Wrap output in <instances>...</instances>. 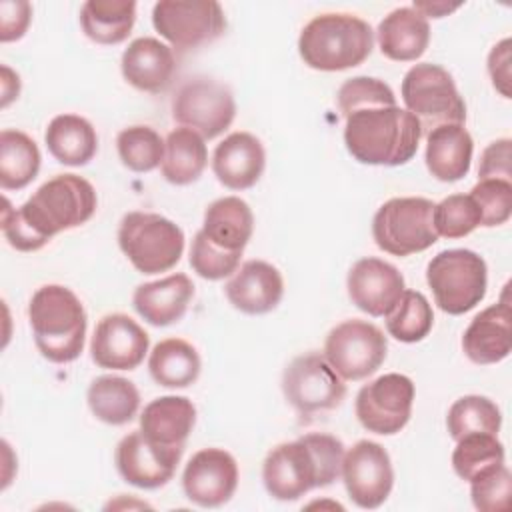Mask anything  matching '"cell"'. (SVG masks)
<instances>
[{
  "label": "cell",
  "instance_id": "cell-1",
  "mask_svg": "<svg viewBox=\"0 0 512 512\" xmlns=\"http://www.w3.org/2000/svg\"><path fill=\"white\" fill-rule=\"evenodd\" d=\"M98 206L94 186L76 174H58L46 180L20 208L4 198L2 234L20 252L46 246L56 234L86 224Z\"/></svg>",
  "mask_w": 512,
  "mask_h": 512
},
{
  "label": "cell",
  "instance_id": "cell-2",
  "mask_svg": "<svg viewBox=\"0 0 512 512\" xmlns=\"http://www.w3.org/2000/svg\"><path fill=\"white\" fill-rule=\"evenodd\" d=\"M344 444L326 432H308L274 446L262 462L266 492L280 502L302 498L314 488L330 486L342 470Z\"/></svg>",
  "mask_w": 512,
  "mask_h": 512
},
{
  "label": "cell",
  "instance_id": "cell-3",
  "mask_svg": "<svg viewBox=\"0 0 512 512\" xmlns=\"http://www.w3.org/2000/svg\"><path fill=\"white\" fill-rule=\"evenodd\" d=\"M422 138L420 122L398 104L356 110L346 116L348 154L368 166H402L410 162Z\"/></svg>",
  "mask_w": 512,
  "mask_h": 512
},
{
  "label": "cell",
  "instance_id": "cell-4",
  "mask_svg": "<svg viewBox=\"0 0 512 512\" xmlns=\"http://www.w3.org/2000/svg\"><path fill=\"white\" fill-rule=\"evenodd\" d=\"M28 320L38 352L54 364L74 362L86 340V310L62 284L40 286L28 302Z\"/></svg>",
  "mask_w": 512,
  "mask_h": 512
},
{
  "label": "cell",
  "instance_id": "cell-5",
  "mask_svg": "<svg viewBox=\"0 0 512 512\" xmlns=\"http://www.w3.org/2000/svg\"><path fill=\"white\" fill-rule=\"evenodd\" d=\"M374 48L370 24L354 14L326 12L314 16L298 36L304 64L320 72H340L360 66Z\"/></svg>",
  "mask_w": 512,
  "mask_h": 512
},
{
  "label": "cell",
  "instance_id": "cell-6",
  "mask_svg": "<svg viewBox=\"0 0 512 512\" xmlns=\"http://www.w3.org/2000/svg\"><path fill=\"white\" fill-rule=\"evenodd\" d=\"M118 246L138 272L160 274L180 262L184 232L162 214L134 210L120 220Z\"/></svg>",
  "mask_w": 512,
  "mask_h": 512
},
{
  "label": "cell",
  "instance_id": "cell-7",
  "mask_svg": "<svg viewBox=\"0 0 512 512\" xmlns=\"http://www.w3.org/2000/svg\"><path fill=\"white\" fill-rule=\"evenodd\" d=\"M426 282L436 306L460 316L476 308L488 288V268L480 254L468 248H450L438 252L426 266Z\"/></svg>",
  "mask_w": 512,
  "mask_h": 512
},
{
  "label": "cell",
  "instance_id": "cell-8",
  "mask_svg": "<svg viewBox=\"0 0 512 512\" xmlns=\"http://www.w3.org/2000/svg\"><path fill=\"white\" fill-rule=\"evenodd\" d=\"M406 110L420 122L422 136L444 124H464L466 104L452 74L440 64H414L402 78Z\"/></svg>",
  "mask_w": 512,
  "mask_h": 512
},
{
  "label": "cell",
  "instance_id": "cell-9",
  "mask_svg": "<svg viewBox=\"0 0 512 512\" xmlns=\"http://www.w3.org/2000/svg\"><path fill=\"white\" fill-rule=\"evenodd\" d=\"M434 202L422 196L386 200L372 218L376 246L392 256H410L438 242L434 228Z\"/></svg>",
  "mask_w": 512,
  "mask_h": 512
},
{
  "label": "cell",
  "instance_id": "cell-10",
  "mask_svg": "<svg viewBox=\"0 0 512 512\" xmlns=\"http://www.w3.org/2000/svg\"><path fill=\"white\" fill-rule=\"evenodd\" d=\"M388 340L368 322L350 318L336 324L324 340V358L342 380H364L386 360Z\"/></svg>",
  "mask_w": 512,
  "mask_h": 512
},
{
  "label": "cell",
  "instance_id": "cell-11",
  "mask_svg": "<svg viewBox=\"0 0 512 512\" xmlns=\"http://www.w3.org/2000/svg\"><path fill=\"white\" fill-rule=\"evenodd\" d=\"M154 30L178 50L210 44L226 32V16L214 0H160L152 8Z\"/></svg>",
  "mask_w": 512,
  "mask_h": 512
},
{
  "label": "cell",
  "instance_id": "cell-12",
  "mask_svg": "<svg viewBox=\"0 0 512 512\" xmlns=\"http://www.w3.org/2000/svg\"><path fill=\"white\" fill-rule=\"evenodd\" d=\"M236 116L232 90L222 82L196 76L184 82L172 98V118L204 140H212L230 128Z\"/></svg>",
  "mask_w": 512,
  "mask_h": 512
},
{
  "label": "cell",
  "instance_id": "cell-13",
  "mask_svg": "<svg viewBox=\"0 0 512 512\" xmlns=\"http://www.w3.org/2000/svg\"><path fill=\"white\" fill-rule=\"evenodd\" d=\"M282 392L298 414L310 416L338 408L346 396V384L324 354L308 352L296 356L284 368Z\"/></svg>",
  "mask_w": 512,
  "mask_h": 512
},
{
  "label": "cell",
  "instance_id": "cell-14",
  "mask_svg": "<svg viewBox=\"0 0 512 512\" xmlns=\"http://www.w3.org/2000/svg\"><path fill=\"white\" fill-rule=\"evenodd\" d=\"M412 404L414 382L404 374L388 372L358 390L354 410L362 428L380 436H392L408 424Z\"/></svg>",
  "mask_w": 512,
  "mask_h": 512
},
{
  "label": "cell",
  "instance_id": "cell-15",
  "mask_svg": "<svg viewBox=\"0 0 512 512\" xmlns=\"http://www.w3.org/2000/svg\"><path fill=\"white\" fill-rule=\"evenodd\" d=\"M340 476L348 498L364 510L380 508L394 486L390 454L374 440H358L344 452Z\"/></svg>",
  "mask_w": 512,
  "mask_h": 512
},
{
  "label": "cell",
  "instance_id": "cell-16",
  "mask_svg": "<svg viewBox=\"0 0 512 512\" xmlns=\"http://www.w3.org/2000/svg\"><path fill=\"white\" fill-rule=\"evenodd\" d=\"M238 488L236 458L224 448H202L182 472L184 496L200 508L224 506Z\"/></svg>",
  "mask_w": 512,
  "mask_h": 512
},
{
  "label": "cell",
  "instance_id": "cell-17",
  "mask_svg": "<svg viewBox=\"0 0 512 512\" xmlns=\"http://www.w3.org/2000/svg\"><path fill=\"white\" fill-rule=\"evenodd\" d=\"M182 454L184 450L158 446L134 430L118 442L114 462L124 482L142 490H156L172 480Z\"/></svg>",
  "mask_w": 512,
  "mask_h": 512
},
{
  "label": "cell",
  "instance_id": "cell-18",
  "mask_svg": "<svg viewBox=\"0 0 512 512\" xmlns=\"http://www.w3.org/2000/svg\"><path fill=\"white\" fill-rule=\"evenodd\" d=\"M150 338L128 314L112 312L98 320L92 340V362L106 370H134L144 362Z\"/></svg>",
  "mask_w": 512,
  "mask_h": 512
},
{
  "label": "cell",
  "instance_id": "cell-19",
  "mask_svg": "<svg viewBox=\"0 0 512 512\" xmlns=\"http://www.w3.org/2000/svg\"><path fill=\"white\" fill-rule=\"evenodd\" d=\"M352 304L368 316H386L406 290L402 272L380 258L368 256L352 264L346 276Z\"/></svg>",
  "mask_w": 512,
  "mask_h": 512
},
{
  "label": "cell",
  "instance_id": "cell-20",
  "mask_svg": "<svg viewBox=\"0 0 512 512\" xmlns=\"http://www.w3.org/2000/svg\"><path fill=\"white\" fill-rule=\"evenodd\" d=\"M228 302L250 316L272 312L284 296V278L266 260H248L230 276L224 286Z\"/></svg>",
  "mask_w": 512,
  "mask_h": 512
},
{
  "label": "cell",
  "instance_id": "cell-21",
  "mask_svg": "<svg viewBox=\"0 0 512 512\" xmlns=\"http://www.w3.org/2000/svg\"><path fill=\"white\" fill-rule=\"evenodd\" d=\"M120 70L124 80L140 92H164L176 74V58L168 44L152 36L136 38L122 52Z\"/></svg>",
  "mask_w": 512,
  "mask_h": 512
},
{
  "label": "cell",
  "instance_id": "cell-22",
  "mask_svg": "<svg viewBox=\"0 0 512 512\" xmlns=\"http://www.w3.org/2000/svg\"><path fill=\"white\" fill-rule=\"evenodd\" d=\"M266 168L262 142L250 132L228 134L212 154V172L230 190L252 188Z\"/></svg>",
  "mask_w": 512,
  "mask_h": 512
},
{
  "label": "cell",
  "instance_id": "cell-23",
  "mask_svg": "<svg viewBox=\"0 0 512 512\" xmlns=\"http://www.w3.org/2000/svg\"><path fill=\"white\" fill-rule=\"evenodd\" d=\"M462 350L474 364H498L512 350V310L498 302L478 312L462 334Z\"/></svg>",
  "mask_w": 512,
  "mask_h": 512
},
{
  "label": "cell",
  "instance_id": "cell-24",
  "mask_svg": "<svg viewBox=\"0 0 512 512\" xmlns=\"http://www.w3.org/2000/svg\"><path fill=\"white\" fill-rule=\"evenodd\" d=\"M192 296V280L186 274L176 272L166 278L140 284L132 294V306L148 324L160 328L182 320Z\"/></svg>",
  "mask_w": 512,
  "mask_h": 512
},
{
  "label": "cell",
  "instance_id": "cell-25",
  "mask_svg": "<svg viewBox=\"0 0 512 512\" xmlns=\"http://www.w3.org/2000/svg\"><path fill=\"white\" fill-rule=\"evenodd\" d=\"M196 424V406L186 396H160L148 402L140 414V432L154 444L184 450Z\"/></svg>",
  "mask_w": 512,
  "mask_h": 512
},
{
  "label": "cell",
  "instance_id": "cell-26",
  "mask_svg": "<svg viewBox=\"0 0 512 512\" xmlns=\"http://www.w3.org/2000/svg\"><path fill=\"white\" fill-rule=\"evenodd\" d=\"M474 142L464 124H444L426 134V168L440 182H458L470 172Z\"/></svg>",
  "mask_w": 512,
  "mask_h": 512
},
{
  "label": "cell",
  "instance_id": "cell-27",
  "mask_svg": "<svg viewBox=\"0 0 512 512\" xmlns=\"http://www.w3.org/2000/svg\"><path fill=\"white\" fill-rule=\"evenodd\" d=\"M380 52L394 62L418 60L430 42V24L412 6L388 12L376 30Z\"/></svg>",
  "mask_w": 512,
  "mask_h": 512
},
{
  "label": "cell",
  "instance_id": "cell-28",
  "mask_svg": "<svg viewBox=\"0 0 512 512\" xmlns=\"http://www.w3.org/2000/svg\"><path fill=\"white\" fill-rule=\"evenodd\" d=\"M200 230L218 248L244 252L254 232V214L242 198L224 196L206 208Z\"/></svg>",
  "mask_w": 512,
  "mask_h": 512
},
{
  "label": "cell",
  "instance_id": "cell-29",
  "mask_svg": "<svg viewBox=\"0 0 512 512\" xmlns=\"http://www.w3.org/2000/svg\"><path fill=\"white\" fill-rule=\"evenodd\" d=\"M44 142L48 152L66 166L88 164L98 150L94 126L78 114H58L48 122Z\"/></svg>",
  "mask_w": 512,
  "mask_h": 512
},
{
  "label": "cell",
  "instance_id": "cell-30",
  "mask_svg": "<svg viewBox=\"0 0 512 512\" xmlns=\"http://www.w3.org/2000/svg\"><path fill=\"white\" fill-rule=\"evenodd\" d=\"M208 164V148L204 138L190 128H174L164 140L162 176L174 186L196 182Z\"/></svg>",
  "mask_w": 512,
  "mask_h": 512
},
{
  "label": "cell",
  "instance_id": "cell-31",
  "mask_svg": "<svg viewBox=\"0 0 512 512\" xmlns=\"http://www.w3.org/2000/svg\"><path fill=\"white\" fill-rule=\"evenodd\" d=\"M136 22L132 0H88L80 8L82 32L96 44L114 46L124 42Z\"/></svg>",
  "mask_w": 512,
  "mask_h": 512
},
{
  "label": "cell",
  "instance_id": "cell-32",
  "mask_svg": "<svg viewBox=\"0 0 512 512\" xmlns=\"http://www.w3.org/2000/svg\"><path fill=\"white\" fill-rule=\"evenodd\" d=\"M90 412L104 424H128L140 408V392L128 378L104 374L90 382L86 392Z\"/></svg>",
  "mask_w": 512,
  "mask_h": 512
},
{
  "label": "cell",
  "instance_id": "cell-33",
  "mask_svg": "<svg viewBox=\"0 0 512 512\" xmlns=\"http://www.w3.org/2000/svg\"><path fill=\"white\" fill-rule=\"evenodd\" d=\"M200 354L182 338L160 340L148 358L152 380L164 388H188L200 376Z\"/></svg>",
  "mask_w": 512,
  "mask_h": 512
},
{
  "label": "cell",
  "instance_id": "cell-34",
  "mask_svg": "<svg viewBox=\"0 0 512 512\" xmlns=\"http://www.w3.org/2000/svg\"><path fill=\"white\" fill-rule=\"evenodd\" d=\"M40 150L22 130L0 132V186L4 190L26 188L40 170Z\"/></svg>",
  "mask_w": 512,
  "mask_h": 512
},
{
  "label": "cell",
  "instance_id": "cell-35",
  "mask_svg": "<svg viewBox=\"0 0 512 512\" xmlns=\"http://www.w3.org/2000/svg\"><path fill=\"white\" fill-rule=\"evenodd\" d=\"M502 426V412L486 396L466 394L452 402L446 414V428L452 440H460L466 434H496Z\"/></svg>",
  "mask_w": 512,
  "mask_h": 512
},
{
  "label": "cell",
  "instance_id": "cell-36",
  "mask_svg": "<svg viewBox=\"0 0 512 512\" xmlns=\"http://www.w3.org/2000/svg\"><path fill=\"white\" fill-rule=\"evenodd\" d=\"M384 318L388 334L404 344L424 340L434 326L432 306L418 290H404L396 306Z\"/></svg>",
  "mask_w": 512,
  "mask_h": 512
},
{
  "label": "cell",
  "instance_id": "cell-37",
  "mask_svg": "<svg viewBox=\"0 0 512 512\" xmlns=\"http://www.w3.org/2000/svg\"><path fill=\"white\" fill-rule=\"evenodd\" d=\"M504 464V446L496 434H466L456 440L452 468L458 478L470 482L478 474Z\"/></svg>",
  "mask_w": 512,
  "mask_h": 512
},
{
  "label": "cell",
  "instance_id": "cell-38",
  "mask_svg": "<svg viewBox=\"0 0 512 512\" xmlns=\"http://www.w3.org/2000/svg\"><path fill=\"white\" fill-rule=\"evenodd\" d=\"M116 150L128 170L144 174L162 164L164 140L154 128L136 124L118 132Z\"/></svg>",
  "mask_w": 512,
  "mask_h": 512
},
{
  "label": "cell",
  "instance_id": "cell-39",
  "mask_svg": "<svg viewBox=\"0 0 512 512\" xmlns=\"http://www.w3.org/2000/svg\"><path fill=\"white\" fill-rule=\"evenodd\" d=\"M434 228L444 238H464L480 226V210L470 194H450L434 204Z\"/></svg>",
  "mask_w": 512,
  "mask_h": 512
},
{
  "label": "cell",
  "instance_id": "cell-40",
  "mask_svg": "<svg viewBox=\"0 0 512 512\" xmlns=\"http://www.w3.org/2000/svg\"><path fill=\"white\" fill-rule=\"evenodd\" d=\"M336 102L340 112L346 118L356 110L376 108V106H394L396 96H394V90L380 78L354 76V78H348L338 88Z\"/></svg>",
  "mask_w": 512,
  "mask_h": 512
},
{
  "label": "cell",
  "instance_id": "cell-41",
  "mask_svg": "<svg viewBox=\"0 0 512 512\" xmlns=\"http://www.w3.org/2000/svg\"><path fill=\"white\" fill-rule=\"evenodd\" d=\"M480 210V226L494 228L510 220L512 214V182L502 178L478 180L470 190Z\"/></svg>",
  "mask_w": 512,
  "mask_h": 512
},
{
  "label": "cell",
  "instance_id": "cell-42",
  "mask_svg": "<svg viewBox=\"0 0 512 512\" xmlns=\"http://www.w3.org/2000/svg\"><path fill=\"white\" fill-rule=\"evenodd\" d=\"M242 252H228L212 244L202 230L196 232L190 246V266L204 280H222L240 266Z\"/></svg>",
  "mask_w": 512,
  "mask_h": 512
},
{
  "label": "cell",
  "instance_id": "cell-43",
  "mask_svg": "<svg viewBox=\"0 0 512 512\" xmlns=\"http://www.w3.org/2000/svg\"><path fill=\"white\" fill-rule=\"evenodd\" d=\"M512 496V476L506 464H498L470 480V498L480 512L508 510Z\"/></svg>",
  "mask_w": 512,
  "mask_h": 512
},
{
  "label": "cell",
  "instance_id": "cell-44",
  "mask_svg": "<svg viewBox=\"0 0 512 512\" xmlns=\"http://www.w3.org/2000/svg\"><path fill=\"white\" fill-rule=\"evenodd\" d=\"M488 178H502L512 182V140L510 138H498L482 150L478 180H488Z\"/></svg>",
  "mask_w": 512,
  "mask_h": 512
},
{
  "label": "cell",
  "instance_id": "cell-45",
  "mask_svg": "<svg viewBox=\"0 0 512 512\" xmlns=\"http://www.w3.org/2000/svg\"><path fill=\"white\" fill-rule=\"evenodd\" d=\"M32 20V6L26 0L0 2V42H14L24 36Z\"/></svg>",
  "mask_w": 512,
  "mask_h": 512
},
{
  "label": "cell",
  "instance_id": "cell-46",
  "mask_svg": "<svg viewBox=\"0 0 512 512\" xmlns=\"http://www.w3.org/2000/svg\"><path fill=\"white\" fill-rule=\"evenodd\" d=\"M512 42L510 38L500 40L498 44L492 46L488 54V74L492 80V86L504 96L510 98V62H512Z\"/></svg>",
  "mask_w": 512,
  "mask_h": 512
},
{
  "label": "cell",
  "instance_id": "cell-47",
  "mask_svg": "<svg viewBox=\"0 0 512 512\" xmlns=\"http://www.w3.org/2000/svg\"><path fill=\"white\" fill-rule=\"evenodd\" d=\"M462 6V2H446V0H414L412 8L416 12H420L426 20L428 18H444L448 14H452L454 10H458Z\"/></svg>",
  "mask_w": 512,
  "mask_h": 512
},
{
  "label": "cell",
  "instance_id": "cell-48",
  "mask_svg": "<svg viewBox=\"0 0 512 512\" xmlns=\"http://www.w3.org/2000/svg\"><path fill=\"white\" fill-rule=\"evenodd\" d=\"M20 94V76L10 70L6 64H2V102L0 106L6 108L14 98Z\"/></svg>",
  "mask_w": 512,
  "mask_h": 512
}]
</instances>
